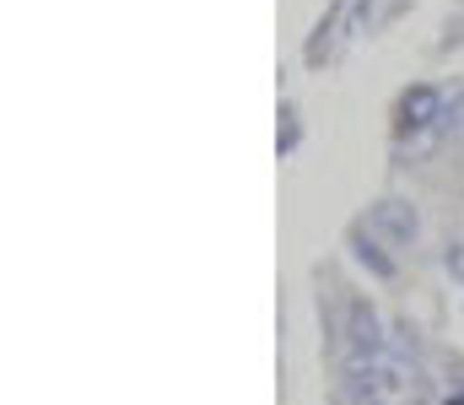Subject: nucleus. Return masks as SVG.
Returning a JSON list of instances; mask_svg holds the SVG:
<instances>
[{
  "label": "nucleus",
  "mask_w": 464,
  "mask_h": 405,
  "mask_svg": "<svg viewBox=\"0 0 464 405\" xmlns=\"http://www.w3.org/2000/svg\"><path fill=\"white\" fill-rule=\"evenodd\" d=\"M432 109H438V98H432V92H427V87H421V92H411V98H405V120H411V125H421V120H427V114H432Z\"/></svg>",
  "instance_id": "f257e3e1"
},
{
  "label": "nucleus",
  "mask_w": 464,
  "mask_h": 405,
  "mask_svg": "<svg viewBox=\"0 0 464 405\" xmlns=\"http://www.w3.org/2000/svg\"><path fill=\"white\" fill-rule=\"evenodd\" d=\"M378 222H383V227H389V233H400V238H405V233H411V217H405V211H400V206H383V211H378Z\"/></svg>",
  "instance_id": "f03ea898"
}]
</instances>
